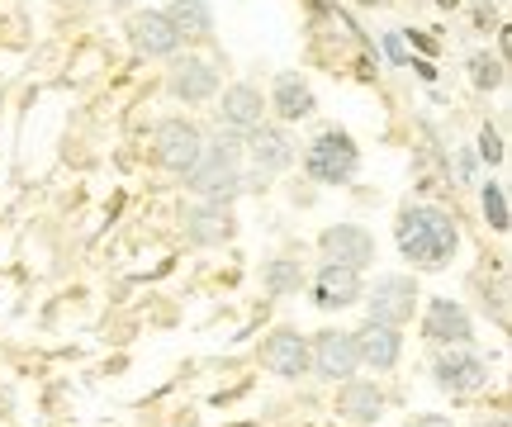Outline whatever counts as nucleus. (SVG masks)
<instances>
[{
	"label": "nucleus",
	"instance_id": "f257e3e1",
	"mask_svg": "<svg viewBox=\"0 0 512 427\" xmlns=\"http://www.w3.org/2000/svg\"><path fill=\"white\" fill-rule=\"evenodd\" d=\"M394 242H399L403 261H413L422 271H441L446 261L456 257L460 228L437 205H408L399 214V223H394Z\"/></svg>",
	"mask_w": 512,
	"mask_h": 427
},
{
	"label": "nucleus",
	"instance_id": "f03ea898",
	"mask_svg": "<svg viewBox=\"0 0 512 427\" xmlns=\"http://www.w3.org/2000/svg\"><path fill=\"white\" fill-rule=\"evenodd\" d=\"M242 138L238 133H214V138H204V152L200 162L185 171V190L190 195H200V200H219L228 205L238 190H247V176H242Z\"/></svg>",
	"mask_w": 512,
	"mask_h": 427
},
{
	"label": "nucleus",
	"instance_id": "7ed1b4c3",
	"mask_svg": "<svg viewBox=\"0 0 512 427\" xmlns=\"http://www.w3.org/2000/svg\"><path fill=\"white\" fill-rule=\"evenodd\" d=\"M304 171L318 186H347L351 176L361 171V148L347 129H323L304 152Z\"/></svg>",
	"mask_w": 512,
	"mask_h": 427
},
{
	"label": "nucleus",
	"instance_id": "20e7f679",
	"mask_svg": "<svg viewBox=\"0 0 512 427\" xmlns=\"http://www.w3.org/2000/svg\"><path fill=\"white\" fill-rule=\"evenodd\" d=\"M366 309H370V323H384V328H403L408 318H413V309H418V280L413 276H380L375 285H370L366 295Z\"/></svg>",
	"mask_w": 512,
	"mask_h": 427
},
{
	"label": "nucleus",
	"instance_id": "39448f33",
	"mask_svg": "<svg viewBox=\"0 0 512 427\" xmlns=\"http://www.w3.org/2000/svg\"><path fill=\"white\" fill-rule=\"evenodd\" d=\"M432 380H437V390L465 399V394H479L489 385V361L475 356L470 347H441V356L432 361Z\"/></svg>",
	"mask_w": 512,
	"mask_h": 427
},
{
	"label": "nucleus",
	"instance_id": "423d86ee",
	"mask_svg": "<svg viewBox=\"0 0 512 427\" xmlns=\"http://www.w3.org/2000/svg\"><path fill=\"white\" fill-rule=\"evenodd\" d=\"M152 152H157V162H162L166 171L185 176V171L200 162V152H204L200 124H190V119H162L157 133H152Z\"/></svg>",
	"mask_w": 512,
	"mask_h": 427
},
{
	"label": "nucleus",
	"instance_id": "0eeeda50",
	"mask_svg": "<svg viewBox=\"0 0 512 427\" xmlns=\"http://www.w3.org/2000/svg\"><path fill=\"white\" fill-rule=\"evenodd\" d=\"M309 371H318L323 380H337V385H347L351 375L361 371V352H356V337L351 333H328L309 337Z\"/></svg>",
	"mask_w": 512,
	"mask_h": 427
},
{
	"label": "nucleus",
	"instance_id": "6e6552de",
	"mask_svg": "<svg viewBox=\"0 0 512 427\" xmlns=\"http://www.w3.org/2000/svg\"><path fill=\"white\" fill-rule=\"evenodd\" d=\"M318 252H323L328 266L366 271L370 261H375V238H370V228H361V223H332V228H323V238H318Z\"/></svg>",
	"mask_w": 512,
	"mask_h": 427
},
{
	"label": "nucleus",
	"instance_id": "1a4fd4ad",
	"mask_svg": "<svg viewBox=\"0 0 512 427\" xmlns=\"http://www.w3.org/2000/svg\"><path fill=\"white\" fill-rule=\"evenodd\" d=\"M242 152L252 157V167L261 171V176L294 167V138L285 133V124H266V119H261V124L242 138Z\"/></svg>",
	"mask_w": 512,
	"mask_h": 427
},
{
	"label": "nucleus",
	"instance_id": "9d476101",
	"mask_svg": "<svg viewBox=\"0 0 512 427\" xmlns=\"http://www.w3.org/2000/svg\"><path fill=\"white\" fill-rule=\"evenodd\" d=\"M166 91L176 100H185V105H204V100L219 95V67L209 57H181L166 72Z\"/></svg>",
	"mask_w": 512,
	"mask_h": 427
},
{
	"label": "nucleus",
	"instance_id": "9b49d317",
	"mask_svg": "<svg viewBox=\"0 0 512 427\" xmlns=\"http://www.w3.org/2000/svg\"><path fill=\"white\" fill-rule=\"evenodd\" d=\"M422 337L432 342V347H470V337H475V323L465 314V304L456 299H432L427 304V318H422Z\"/></svg>",
	"mask_w": 512,
	"mask_h": 427
},
{
	"label": "nucleus",
	"instance_id": "f8f14e48",
	"mask_svg": "<svg viewBox=\"0 0 512 427\" xmlns=\"http://www.w3.org/2000/svg\"><path fill=\"white\" fill-rule=\"evenodd\" d=\"M185 238L195 242V247H219L238 233V219H233V209L219 205V200H200V205L185 209Z\"/></svg>",
	"mask_w": 512,
	"mask_h": 427
},
{
	"label": "nucleus",
	"instance_id": "ddd939ff",
	"mask_svg": "<svg viewBox=\"0 0 512 427\" xmlns=\"http://www.w3.org/2000/svg\"><path fill=\"white\" fill-rule=\"evenodd\" d=\"M219 129L223 133H238V138H247V133L261 124V114H266V100H261V91L256 86H247V81H238V86H228L219 100Z\"/></svg>",
	"mask_w": 512,
	"mask_h": 427
},
{
	"label": "nucleus",
	"instance_id": "4468645a",
	"mask_svg": "<svg viewBox=\"0 0 512 427\" xmlns=\"http://www.w3.org/2000/svg\"><path fill=\"white\" fill-rule=\"evenodd\" d=\"M261 366L280 380H299V375L309 371V337H299L294 328H280V333L266 337V347H261Z\"/></svg>",
	"mask_w": 512,
	"mask_h": 427
},
{
	"label": "nucleus",
	"instance_id": "2eb2a0df",
	"mask_svg": "<svg viewBox=\"0 0 512 427\" xmlns=\"http://www.w3.org/2000/svg\"><path fill=\"white\" fill-rule=\"evenodd\" d=\"M366 285H361V271H347V266H323L313 276V304L318 309H351L361 304Z\"/></svg>",
	"mask_w": 512,
	"mask_h": 427
},
{
	"label": "nucleus",
	"instance_id": "dca6fc26",
	"mask_svg": "<svg viewBox=\"0 0 512 427\" xmlns=\"http://www.w3.org/2000/svg\"><path fill=\"white\" fill-rule=\"evenodd\" d=\"M356 337V352H361V366H375V371H394L403 356V328H384V323H370Z\"/></svg>",
	"mask_w": 512,
	"mask_h": 427
},
{
	"label": "nucleus",
	"instance_id": "f3484780",
	"mask_svg": "<svg viewBox=\"0 0 512 427\" xmlns=\"http://www.w3.org/2000/svg\"><path fill=\"white\" fill-rule=\"evenodd\" d=\"M128 34H133V48L147 53V57H171L176 48H181V34L171 29V19H166L162 10H143V15H133Z\"/></svg>",
	"mask_w": 512,
	"mask_h": 427
},
{
	"label": "nucleus",
	"instance_id": "a211bd4d",
	"mask_svg": "<svg viewBox=\"0 0 512 427\" xmlns=\"http://www.w3.org/2000/svg\"><path fill=\"white\" fill-rule=\"evenodd\" d=\"M271 110L285 119V124H299V119H309L318 110V100H313V86L304 76L294 72H280L275 76V91H271Z\"/></svg>",
	"mask_w": 512,
	"mask_h": 427
},
{
	"label": "nucleus",
	"instance_id": "6ab92c4d",
	"mask_svg": "<svg viewBox=\"0 0 512 427\" xmlns=\"http://www.w3.org/2000/svg\"><path fill=\"white\" fill-rule=\"evenodd\" d=\"M337 413L351 418V423H375L384 413V394L375 380H347L342 394H337Z\"/></svg>",
	"mask_w": 512,
	"mask_h": 427
},
{
	"label": "nucleus",
	"instance_id": "aec40b11",
	"mask_svg": "<svg viewBox=\"0 0 512 427\" xmlns=\"http://www.w3.org/2000/svg\"><path fill=\"white\" fill-rule=\"evenodd\" d=\"M171 19V29L185 38H209L214 34V10L204 5V0H171V10H162Z\"/></svg>",
	"mask_w": 512,
	"mask_h": 427
},
{
	"label": "nucleus",
	"instance_id": "412c9836",
	"mask_svg": "<svg viewBox=\"0 0 512 427\" xmlns=\"http://www.w3.org/2000/svg\"><path fill=\"white\" fill-rule=\"evenodd\" d=\"M261 285H266L275 299L299 295V285H304V266H299L294 257H275V261H266V271H261Z\"/></svg>",
	"mask_w": 512,
	"mask_h": 427
},
{
	"label": "nucleus",
	"instance_id": "4be33fe9",
	"mask_svg": "<svg viewBox=\"0 0 512 427\" xmlns=\"http://www.w3.org/2000/svg\"><path fill=\"white\" fill-rule=\"evenodd\" d=\"M479 205H484V219H489L494 233H508V190L498 186V181H489L484 195H479Z\"/></svg>",
	"mask_w": 512,
	"mask_h": 427
},
{
	"label": "nucleus",
	"instance_id": "5701e85b",
	"mask_svg": "<svg viewBox=\"0 0 512 427\" xmlns=\"http://www.w3.org/2000/svg\"><path fill=\"white\" fill-rule=\"evenodd\" d=\"M470 81H475L479 91H498L503 86V62L489 53H475L470 57Z\"/></svg>",
	"mask_w": 512,
	"mask_h": 427
},
{
	"label": "nucleus",
	"instance_id": "b1692460",
	"mask_svg": "<svg viewBox=\"0 0 512 427\" xmlns=\"http://www.w3.org/2000/svg\"><path fill=\"white\" fill-rule=\"evenodd\" d=\"M479 157H484L489 167H498V162H503V138H498V129H489V124L479 129Z\"/></svg>",
	"mask_w": 512,
	"mask_h": 427
},
{
	"label": "nucleus",
	"instance_id": "393cba45",
	"mask_svg": "<svg viewBox=\"0 0 512 427\" xmlns=\"http://www.w3.org/2000/svg\"><path fill=\"white\" fill-rule=\"evenodd\" d=\"M408 427H451V418H441V413H418Z\"/></svg>",
	"mask_w": 512,
	"mask_h": 427
},
{
	"label": "nucleus",
	"instance_id": "a878e982",
	"mask_svg": "<svg viewBox=\"0 0 512 427\" xmlns=\"http://www.w3.org/2000/svg\"><path fill=\"white\" fill-rule=\"evenodd\" d=\"M484 427H508V418H494V423H484Z\"/></svg>",
	"mask_w": 512,
	"mask_h": 427
},
{
	"label": "nucleus",
	"instance_id": "bb28decb",
	"mask_svg": "<svg viewBox=\"0 0 512 427\" xmlns=\"http://www.w3.org/2000/svg\"><path fill=\"white\" fill-rule=\"evenodd\" d=\"M441 5H460V0H441Z\"/></svg>",
	"mask_w": 512,
	"mask_h": 427
}]
</instances>
